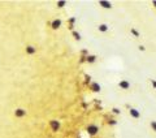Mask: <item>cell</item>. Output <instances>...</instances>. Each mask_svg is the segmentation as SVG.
<instances>
[{
    "mask_svg": "<svg viewBox=\"0 0 156 138\" xmlns=\"http://www.w3.org/2000/svg\"><path fill=\"white\" fill-rule=\"evenodd\" d=\"M98 29H99V31H102V33H107V31L109 30L107 24H100V25L98 26Z\"/></svg>",
    "mask_w": 156,
    "mask_h": 138,
    "instance_id": "8992f818",
    "label": "cell"
},
{
    "mask_svg": "<svg viewBox=\"0 0 156 138\" xmlns=\"http://www.w3.org/2000/svg\"><path fill=\"white\" fill-rule=\"evenodd\" d=\"M14 115L17 116V117H22V116L26 115V111L23 108H17V110L14 111Z\"/></svg>",
    "mask_w": 156,
    "mask_h": 138,
    "instance_id": "277c9868",
    "label": "cell"
},
{
    "mask_svg": "<svg viewBox=\"0 0 156 138\" xmlns=\"http://www.w3.org/2000/svg\"><path fill=\"white\" fill-rule=\"evenodd\" d=\"M139 50H141V51H145V50H146L145 46H139Z\"/></svg>",
    "mask_w": 156,
    "mask_h": 138,
    "instance_id": "ac0fdd59",
    "label": "cell"
},
{
    "mask_svg": "<svg viewBox=\"0 0 156 138\" xmlns=\"http://www.w3.org/2000/svg\"><path fill=\"white\" fill-rule=\"evenodd\" d=\"M150 127H151V129H152L153 132H156V120H153V121L150 123Z\"/></svg>",
    "mask_w": 156,
    "mask_h": 138,
    "instance_id": "4fadbf2b",
    "label": "cell"
},
{
    "mask_svg": "<svg viewBox=\"0 0 156 138\" xmlns=\"http://www.w3.org/2000/svg\"><path fill=\"white\" fill-rule=\"evenodd\" d=\"M60 26H61V21L60 20H54V22H52V29H59Z\"/></svg>",
    "mask_w": 156,
    "mask_h": 138,
    "instance_id": "ba28073f",
    "label": "cell"
},
{
    "mask_svg": "<svg viewBox=\"0 0 156 138\" xmlns=\"http://www.w3.org/2000/svg\"><path fill=\"white\" fill-rule=\"evenodd\" d=\"M113 113H116V115H119V113H120V111L117 110V108H113Z\"/></svg>",
    "mask_w": 156,
    "mask_h": 138,
    "instance_id": "2e32d148",
    "label": "cell"
},
{
    "mask_svg": "<svg viewBox=\"0 0 156 138\" xmlns=\"http://www.w3.org/2000/svg\"><path fill=\"white\" fill-rule=\"evenodd\" d=\"M151 85H152V88L156 90V79H151Z\"/></svg>",
    "mask_w": 156,
    "mask_h": 138,
    "instance_id": "9a60e30c",
    "label": "cell"
},
{
    "mask_svg": "<svg viewBox=\"0 0 156 138\" xmlns=\"http://www.w3.org/2000/svg\"><path fill=\"white\" fill-rule=\"evenodd\" d=\"M87 132H88V134L95 135L98 132H99V128H98L96 125H88V127H87Z\"/></svg>",
    "mask_w": 156,
    "mask_h": 138,
    "instance_id": "7a4b0ae2",
    "label": "cell"
},
{
    "mask_svg": "<svg viewBox=\"0 0 156 138\" xmlns=\"http://www.w3.org/2000/svg\"><path fill=\"white\" fill-rule=\"evenodd\" d=\"M152 4L155 5V8H156V1H152Z\"/></svg>",
    "mask_w": 156,
    "mask_h": 138,
    "instance_id": "d6986e66",
    "label": "cell"
},
{
    "mask_svg": "<svg viewBox=\"0 0 156 138\" xmlns=\"http://www.w3.org/2000/svg\"><path fill=\"white\" fill-rule=\"evenodd\" d=\"M119 86L122 90H128V89H130V82H129L128 79H121V81L119 82Z\"/></svg>",
    "mask_w": 156,
    "mask_h": 138,
    "instance_id": "6da1fadb",
    "label": "cell"
},
{
    "mask_svg": "<svg viewBox=\"0 0 156 138\" xmlns=\"http://www.w3.org/2000/svg\"><path fill=\"white\" fill-rule=\"evenodd\" d=\"M35 52H37V48H35L34 46H27V47H26V54L34 55Z\"/></svg>",
    "mask_w": 156,
    "mask_h": 138,
    "instance_id": "5b68a950",
    "label": "cell"
},
{
    "mask_svg": "<svg viewBox=\"0 0 156 138\" xmlns=\"http://www.w3.org/2000/svg\"><path fill=\"white\" fill-rule=\"evenodd\" d=\"M73 35H74V37H76V39H78V40L81 39V35H80V34H78V33H77V31H73Z\"/></svg>",
    "mask_w": 156,
    "mask_h": 138,
    "instance_id": "5bb4252c",
    "label": "cell"
},
{
    "mask_svg": "<svg viewBox=\"0 0 156 138\" xmlns=\"http://www.w3.org/2000/svg\"><path fill=\"white\" fill-rule=\"evenodd\" d=\"M130 33L133 34L134 37H137V38H139V37H141V33H139V31L137 30L135 28H131V29H130Z\"/></svg>",
    "mask_w": 156,
    "mask_h": 138,
    "instance_id": "9c48e42d",
    "label": "cell"
},
{
    "mask_svg": "<svg viewBox=\"0 0 156 138\" xmlns=\"http://www.w3.org/2000/svg\"><path fill=\"white\" fill-rule=\"evenodd\" d=\"M99 5H102L103 8H105V9H111L112 8V4L109 3V1H99Z\"/></svg>",
    "mask_w": 156,
    "mask_h": 138,
    "instance_id": "52a82bcc",
    "label": "cell"
},
{
    "mask_svg": "<svg viewBox=\"0 0 156 138\" xmlns=\"http://www.w3.org/2000/svg\"><path fill=\"white\" fill-rule=\"evenodd\" d=\"M91 90H92V91H100L99 83H92V85H91Z\"/></svg>",
    "mask_w": 156,
    "mask_h": 138,
    "instance_id": "8fae6325",
    "label": "cell"
},
{
    "mask_svg": "<svg viewBox=\"0 0 156 138\" xmlns=\"http://www.w3.org/2000/svg\"><path fill=\"white\" fill-rule=\"evenodd\" d=\"M129 113H130V116H133L134 118H141V112H139L137 108H130V110H129Z\"/></svg>",
    "mask_w": 156,
    "mask_h": 138,
    "instance_id": "3957f363",
    "label": "cell"
},
{
    "mask_svg": "<svg viewBox=\"0 0 156 138\" xmlns=\"http://www.w3.org/2000/svg\"><path fill=\"white\" fill-rule=\"evenodd\" d=\"M59 5H60V8H61L62 5H65V1H60V3H59Z\"/></svg>",
    "mask_w": 156,
    "mask_h": 138,
    "instance_id": "e0dca14e",
    "label": "cell"
},
{
    "mask_svg": "<svg viewBox=\"0 0 156 138\" xmlns=\"http://www.w3.org/2000/svg\"><path fill=\"white\" fill-rule=\"evenodd\" d=\"M86 60H87V63H95L96 61V56H94V55H87Z\"/></svg>",
    "mask_w": 156,
    "mask_h": 138,
    "instance_id": "30bf717a",
    "label": "cell"
},
{
    "mask_svg": "<svg viewBox=\"0 0 156 138\" xmlns=\"http://www.w3.org/2000/svg\"><path fill=\"white\" fill-rule=\"evenodd\" d=\"M51 127L54 128V130H56V129H59V127H60V124L57 121H51Z\"/></svg>",
    "mask_w": 156,
    "mask_h": 138,
    "instance_id": "7c38bea8",
    "label": "cell"
}]
</instances>
